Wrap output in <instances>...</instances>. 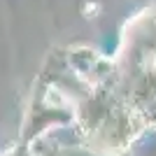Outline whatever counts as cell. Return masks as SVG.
<instances>
[{
  "label": "cell",
  "mask_w": 156,
  "mask_h": 156,
  "mask_svg": "<svg viewBox=\"0 0 156 156\" xmlns=\"http://www.w3.org/2000/svg\"><path fill=\"white\" fill-rule=\"evenodd\" d=\"M100 12H103V7H100L98 0H86L84 5H82V14H84V19H96Z\"/></svg>",
  "instance_id": "obj_1"
}]
</instances>
